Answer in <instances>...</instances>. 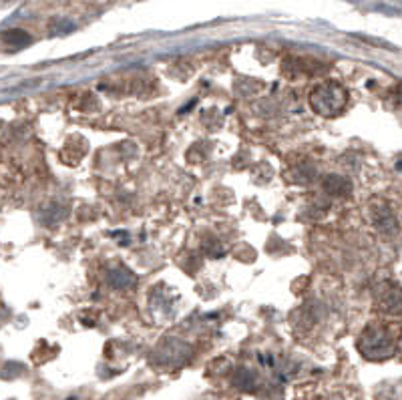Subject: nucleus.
Wrapping results in <instances>:
<instances>
[{
  "instance_id": "f257e3e1",
  "label": "nucleus",
  "mask_w": 402,
  "mask_h": 400,
  "mask_svg": "<svg viewBox=\"0 0 402 400\" xmlns=\"http://www.w3.org/2000/svg\"><path fill=\"white\" fill-rule=\"evenodd\" d=\"M398 336L390 324L387 322H374L362 330V334L358 336L356 348L360 354L366 360L373 362H382L388 360L390 356L396 354L398 348Z\"/></svg>"
},
{
  "instance_id": "f03ea898",
  "label": "nucleus",
  "mask_w": 402,
  "mask_h": 400,
  "mask_svg": "<svg viewBox=\"0 0 402 400\" xmlns=\"http://www.w3.org/2000/svg\"><path fill=\"white\" fill-rule=\"evenodd\" d=\"M348 99H350L348 91L338 81H324L316 85L308 95V103L314 113L324 119L338 117L346 109Z\"/></svg>"
},
{
  "instance_id": "7ed1b4c3",
  "label": "nucleus",
  "mask_w": 402,
  "mask_h": 400,
  "mask_svg": "<svg viewBox=\"0 0 402 400\" xmlns=\"http://www.w3.org/2000/svg\"><path fill=\"white\" fill-rule=\"evenodd\" d=\"M376 312L387 322H402V286L394 282H384L376 288L374 298Z\"/></svg>"
},
{
  "instance_id": "20e7f679",
  "label": "nucleus",
  "mask_w": 402,
  "mask_h": 400,
  "mask_svg": "<svg viewBox=\"0 0 402 400\" xmlns=\"http://www.w3.org/2000/svg\"><path fill=\"white\" fill-rule=\"evenodd\" d=\"M370 220H373L374 227L384 232V234H392L396 229V220H394L390 208L382 201H374L370 206Z\"/></svg>"
},
{
  "instance_id": "39448f33",
  "label": "nucleus",
  "mask_w": 402,
  "mask_h": 400,
  "mask_svg": "<svg viewBox=\"0 0 402 400\" xmlns=\"http://www.w3.org/2000/svg\"><path fill=\"white\" fill-rule=\"evenodd\" d=\"M2 41H4V48H8V51H20V48L30 45V36L25 30L20 29L6 30Z\"/></svg>"
},
{
  "instance_id": "423d86ee",
  "label": "nucleus",
  "mask_w": 402,
  "mask_h": 400,
  "mask_svg": "<svg viewBox=\"0 0 402 400\" xmlns=\"http://www.w3.org/2000/svg\"><path fill=\"white\" fill-rule=\"evenodd\" d=\"M324 189H326L330 195H338V197H346L350 189H352V185L346 181L344 178H338V175H328L324 179Z\"/></svg>"
},
{
  "instance_id": "0eeeda50",
  "label": "nucleus",
  "mask_w": 402,
  "mask_h": 400,
  "mask_svg": "<svg viewBox=\"0 0 402 400\" xmlns=\"http://www.w3.org/2000/svg\"><path fill=\"white\" fill-rule=\"evenodd\" d=\"M135 282L137 280H135L133 272H129L127 267H117V269L109 272V284L115 288H131Z\"/></svg>"
},
{
  "instance_id": "6e6552de",
  "label": "nucleus",
  "mask_w": 402,
  "mask_h": 400,
  "mask_svg": "<svg viewBox=\"0 0 402 400\" xmlns=\"http://www.w3.org/2000/svg\"><path fill=\"white\" fill-rule=\"evenodd\" d=\"M234 382L239 388H243V390H253V374L250 371H246V368H241V371L236 372V378H234Z\"/></svg>"
},
{
  "instance_id": "1a4fd4ad",
  "label": "nucleus",
  "mask_w": 402,
  "mask_h": 400,
  "mask_svg": "<svg viewBox=\"0 0 402 400\" xmlns=\"http://www.w3.org/2000/svg\"><path fill=\"white\" fill-rule=\"evenodd\" d=\"M396 354H398V358L402 360V332H401V336H398V348H396Z\"/></svg>"
}]
</instances>
